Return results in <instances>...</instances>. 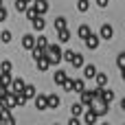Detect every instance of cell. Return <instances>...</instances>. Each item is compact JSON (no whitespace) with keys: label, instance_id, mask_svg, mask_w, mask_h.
<instances>
[{"label":"cell","instance_id":"obj_41","mask_svg":"<svg viewBox=\"0 0 125 125\" xmlns=\"http://www.w3.org/2000/svg\"><path fill=\"white\" fill-rule=\"evenodd\" d=\"M0 4H2V0H0Z\"/></svg>","mask_w":125,"mask_h":125},{"label":"cell","instance_id":"obj_22","mask_svg":"<svg viewBox=\"0 0 125 125\" xmlns=\"http://www.w3.org/2000/svg\"><path fill=\"white\" fill-rule=\"evenodd\" d=\"M83 108H86V105H83L81 101H79V103H73V105H70V112H73V116H79V114L83 112Z\"/></svg>","mask_w":125,"mask_h":125},{"label":"cell","instance_id":"obj_5","mask_svg":"<svg viewBox=\"0 0 125 125\" xmlns=\"http://www.w3.org/2000/svg\"><path fill=\"white\" fill-rule=\"evenodd\" d=\"M35 108L37 110H48V94H35Z\"/></svg>","mask_w":125,"mask_h":125},{"label":"cell","instance_id":"obj_38","mask_svg":"<svg viewBox=\"0 0 125 125\" xmlns=\"http://www.w3.org/2000/svg\"><path fill=\"white\" fill-rule=\"evenodd\" d=\"M94 2H97V7H101V9H103V7H108V2H110V0H94Z\"/></svg>","mask_w":125,"mask_h":125},{"label":"cell","instance_id":"obj_15","mask_svg":"<svg viewBox=\"0 0 125 125\" xmlns=\"http://www.w3.org/2000/svg\"><path fill=\"white\" fill-rule=\"evenodd\" d=\"M90 33H92V31H90V26H88V24H81V26L77 29V35H79L81 40H86V37H88Z\"/></svg>","mask_w":125,"mask_h":125},{"label":"cell","instance_id":"obj_32","mask_svg":"<svg viewBox=\"0 0 125 125\" xmlns=\"http://www.w3.org/2000/svg\"><path fill=\"white\" fill-rule=\"evenodd\" d=\"M24 13H26V18H29V20H33V18L37 15V9H35V7H26V11H24Z\"/></svg>","mask_w":125,"mask_h":125},{"label":"cell","instance_id":"obj_4","mask_svg":"<svg viewBox=\"0 0 125 125\" xmlns=\"http://www.w3.org/2000/svg\"><path fill=\"white\" fill-rule=\"evenodd\" d=\"M83 42H86V46H88L90 51H94V48L99 46V42H101V35H94V33H90V35H88Z\"/></svg>","mask_w":125,"mask_h":125},{"label":"cell","instance_id":"obj_40","mask_svg":"<svg viewBox=\"0 0 125 125\" xmlns=\"http://www.w3.org/2000/svg\"><path fill=\"white\" fill-rule=\"evenodd\" d=\"M123 81H125V68H123Z\"/></svg>","mask_w":125,"mask_h":125},{"label":"cell","instance_id":"obj_34","mask_svg":"<svg viewBox=\"0 0 125 125\" xmlns=\"http://www.w3.org/2000/svg\"><path fill=\"white\" fill-rule=\"evenodd\" d=\"M7 94H9V88L0 83V101H4V99H7Z\"/></svg>","mask_w":125,"mask_h":125},{"label":"cell","instance_id":"obj_37","mask_svg":"<svg viewBox=\"0 0 125 125\" xmlns=\"http://www.w3.org/2000/svg\"><path fill=\"white\" fill-rule=\"evenodd\" d=\"M2 20H7V9L0 4V22H2Z\"/></svg>","mask_w":125,"mask_h":125},{"label":"cell","instance_id":"obj_12","mask_svg":"<svg viewBox=\"0 0 125 125\" xmlns=\"http://www.w3.org/2000/svg\"><path fill=\"white\" fill-rule=\"evenodd\" d=\"M99 97H101L103 101H108V103L114 101V92H112V90H105V88H99Z\"/></svg>","mask_w":125,"mask_h":125},{"label":"cell","instance_id":"obj_16","mask_svg":"<svg viewBox=\"0 0 125 125\" xmlns=\"http://www.w3.org/2000/svg\"><path fill=\"white\" fill-rule=\"evenodd\" d=\"M94 81H97V86H99V88H105V83H108V75L97 73V75H94Z\"/></svg>","mask_w":125,"mask_h":125},{"label":"cell","instance_id":"obj_9","mask_svg":"<svg viewBox=\"0 0 125 125\" xmlns=\"http://www.w3.org/2000/svg\"><path fill=\"white\" fill-rule=\"evenodd\" d=\"M35 64H37V70H40V73H44V70H48V68L53 66V64H51V59H48L46 55H44V57H40Z\"/></svg>","mask_w":125,"mask_h":125},{"label":"cell","instance_id":"obj_18","mask_svg":"<svg viewBox=\"0 0 125 125\" xmlns=\"http://www.w3.org/2000/svg\"><path fill=\"white\" fill-rule=\"evenodd\" d=\"M11 81H13V79H11V73H7V70H2V73H0V83L9 88V86H11Z\"/></svg>","mask_w":125,"mask_h":125},{"label":"cell","instance_id":"obj_35","mask_svg":"<svg viewBox=\"0 0 125 125\" xmlns=\"http://www.w3.org/2000/svg\"><path fill=\"white\" fill-rule=\"evenodd\" d=\"M116 64H119V68H121V70L125 68V53H121V55L116 57Z\"/></svg>","mask_w":125,"mask_h":125},{"label":"cell","instance_id":"obj_3","mask_svg":"<svg viewBox=\"0 0 125 125\" xmlns=\"http://www.w3.org/2000/svg\"><path fill=\"white\" fill-rule=\"evenodd\" d=\"M2 103H4V112H11L13 108H18V97H15V92L9 90V94H7V99H4Z\"/></svg>","mask_w":125,"mask_h":125},{"label":"cell","instance_id":"obj_7","mask_svg":"<svg viewBox=\"0 0 125 125\" xmlns=\"http://www.w3.org/2000/svg\"><path fill=\"white\" fill-rule=\"evenodd\" d=\"M99 35H101V40H112V35H114L112 24H103V26H101V31H99Z\"/></svg>","mask_w":125,"mask_h":125},{"label":"cell","instance_id":"obj_27","mask_svg":"<svg viewBox=\"0 0 125 125\" xmlns=\"http://www.w3.org/2000/svg\"><path fill=\"white\" fill-rule=\"evenodd\" d=\"M35 46H40V48H44V51H46V48H48L46 37H44V35H42V37H35Z\"/></svg>","mask_w":125,"mask_h":125},{"label":"cell","instance_id":"obj_31","mask_svg":"<svg viewBox=\"0 0 125 125\" xmlns=\"http://www.w3.org/2000/svg\"><path fill=\"white\" fill-rule=\"evenodd\" d=\"M11 68H13V64H11L9 59H2V62H0V70H7V73H11Z\"/></svg>","mask_w":125,"mask_h":125},{"label":"cell","instance_id":"obj_17","mask_svg":"<svg viewBox=\"0 0 125 125\" xmlns=\"http://www.w3.org/2000/svg\"><path fill=\"white\" fill-rule=\"evenodd\" d=\"M22 92H24V97H26V99H35V94H37L35 86H31V83H29V86H24V90H22Z\"/></svg>","mask_w":125,"mask_h":125},{"label":"cell","instance_id":"obj_13","mask_svg":"<svg viewBox=\"0 0 125 125\" xmlns=\"http://www.w3.org/2000/svg\"><path fill=\"white\" fill-rule=\"evenodd\" d=\"M33 7L37 9V13H42V15H44V13L48 11V0H35V2H33Z\"/></svg>","mask_w":125,"mask_h":125},{"label":"cell","instance_id":"obj_28","mask_svg":"<svg viewBox=\"0 0 125 125\" xmlns=\"http://www.w3.org/2000/svg\"><path fill=\"white\" fill-rule=\"evenodd\" d=\"M70 64H73L75 68H81V66H83V55H79V53H77V55H75V59H73Z\"/></svg>","mask_w":125,"mask_h":125},{"label":"cell","instance_id":"obj_39","mask_svg":"<svg viewBox=\"0 0 125 125\" xmlns=\"http://www.w3.org/2000/svg\"><path fill=\"white\" fill-rule=\"evenodd\" d=\"M121 110H125V97L121 99Z\"/></svg>","mask_w":125,"mask_h":125},{"label":"cell","instance_id":"obj_29","mask_svg":"<svg viewBox=\"0 0 125 125\" xmlns=\"http://www.w3.org/2000/svg\"><path fill=\"white\" fill-rule=\"evenodd\" d=\"M26 7H29V2H26V0H15V9H18L20 13H24V11H26Z\"/></svg>","mask_w":125,"mask_h":125},{"label":"cell","instance_id":"obj_26","mask_svg":"<svg viewBox=\"0 0 125 125\" xmlns=\"http://www.w3.org/2000/svg\"><path fill=\"white\" fill-rule=\"evenodd\" d=\"M77 9H79L81 13H86V11L90 9V0H79V2H77Z\"/></svg>","mask_w":125,"mask_h":125},{"label":"cell","instance_id":"obj_14","mask_svg":"<svg viewBox=\"0 0 125 125\" xmlns=\"http://www.w3.org/2000/svg\"><path fill=\"white\" fill-rule=\"evenodd\" d=\"M97 119H99V114L92 110V108H88V112H86V116H83V121L88 125H92V123H97Z\"/></svg>","mask_w":125,"mask_h":125},{"label":"cell","instance_id":"obj_19","mask_svg":"<svg viewBox=\"0 0 125 125\" xmlns=\"http://www.w3.org/2000/svg\"><path fill=\"white\" fill-rule=\"evenodd\" d=\"M0 125H13L11 112H2V114H0Z\"/></svg>","mask_w":125,"mask_h":125},{"label":"cell","instance_id":"obj_25","mask_svg":"<svg viewBox=\"0 0 125 125\" xmlns=\"http://www.w3.org/2000/svg\"><path fill=\"white\" fill-rule=\"evenodd\" d=\"M81 90H86V83H83V79H75L73 92H81Z\"/></svg>","mask_w":125,"mask_h":125},{"label":"cell","instance_id":"obj_1","mask_svg":"<svg viewBox=\"0 0 125 125\" xmlns=\"http://www.w3.org/2000/svg\"><path fill=\"white\" fill-rule=\"evenodd\" d=\"M62 55H64V51H62L57 44H48V48H46V57L51 59V64H59V62H62Z\"/></svg>","mask_w":125,"mask_h":125},{"label":"cell","instance_id":"obj_10","mask_svg":"<svg viewBox=\"0 0 125 125\" xmlns=\"http://www.w3.org/2000/svg\"><path fill=\"white\" fill-rule=\"evenodd\" d=\"M97 75V68L92 64H83V79H94Z\"/></svg>","mask_w":125,"mask_h":125},{"label":"cell","instance_id":"obj_20","mask_svg":"<svg viewBox=\"0 0 125 125\" xmlns=\"http://www.w3.org/2000/svg\"><path fill=\"white\" fill-rule=\"evenodd\" d=\"M53 79H55V83H57V86H62L68 77H66V73H64V70H57V73L53 75Z\"/></svg>","mask_w":125,"mask_h":125},{"label":"cell","instance_id":"obj_8","mask_svg":"<svg viewBox=\"0 0 125 125\" xmlns=\"http://www.w3.org/2000/svg\"><path fill=\"white\" fill-rule=\"evenodd\" d=\"M35 46V37L31 35V33H26V35H22V48H26V51H31Z\"/></svg>","mask_w":125,"mask_h":125},{"label":"cell","instance_id":"obj_6","mask_svg":"<svg viewBox=\"0 0 125 125\" xmlns=\"http://www.w3.org/2000/svg\"><path fill=\"white\" fill-rule=\"evenodd\" d=\"M31 22H33V29H35V31H44V26H46V20H44V15H42V13H37Z\"/></svg>","mask_w":125,"mask_h":125},{"label":"cell","instance_id":"obj_30","mask_svg":"<svg viewBox=\"0 0 125 125\" xmlns=\"http://www.w3.org/2000/svg\"><path fill=\"white\" fill-rule=\"evenodd\" d=\"M75 55H77V53H75V51H64V55H62V59H66V62H68V64H70V62H73V59H75Z\"/></svg>","mask_w":125,"mask_h":125},{"label":"cell","instance_id":"obj_23","mask_svg":"<svg viewBox=\"0 0 125 125\" xmlns=\"http://www.w3.org/2000/svg\"><path fill=\"white\" fill-rule=\"evenodd\" d=\"M53 24H55V29H57V31H62V29H66V18H62V15H57Z\"/></svg>","mask_w":125,"mask_h":125},{"label":"cell","instance_id":"obj_33","mask_svg":"<svg viewBox=\"0 0 125 125\" xmlns=\"http://www.w3.org/2000/svg\"><path fill=\"white\" fill-rule=\"evenodd\" d=\"M0 40H2L4 44H9V42H11V31H2V33H0Z\"/></svg>","mask_w":125,"mask_h":125},{"label":"cell","instance_id":"obj_2","mask_svg":"<svg viewBox=\"0 0 125 125\" xmlns=\"http://www.w3.org/2000/svg\"><path fill=\"white\" fill-rule=\"evenodd\" d=\"M88 108H92V110H94L99 116H103V114H108V108H110V103H108V101H103L101 97H97V99H94V101H92Z\"/></svg>","mask_w":125,"mask_h":125},{"label":"cell","instance_id":"obj_21","mask_svg":"<svg viewBox=\"0 0 125 125\" xmlns=\"http://www.w3.org/2000/svg\"><path fill=\"white\" fill-rule=\"evenodd\" d=\"M59 108V97L57 94H48V110H55Z\"/></svg>","mask_w":125,"mask_h":125},{"label":"cell","instance_id":"obj_36","mask_svg":"<svg viewBox=\"0 0 125 125\" xmlns=\"http://www.w3.org/2000/svg\"><path fill=\"white\" fill-rule=\"evenodd\" d=\"M15 97H18V105H24V103H26V101H29V99H26V97H24V92H18V94H15Z\"/></svg>","mask_w":125,"mask_h":125},{"label":"cell","instance_id":"obj_11","mask_svg":"<svg viewBox=\"0 0 125 125\" xmlns=\"http://www.w3.org/2000/svg\"><path fill=\"white\" fill-rule=\"evenodd\" d=\"M9 90H11V92H15V94H18V92H22V90H24V79H13V81H11V86H9Z\"/></svg>","mask_w":125,"mask_h":125},{"label":"cell","instance_id":"obj_24","mask_svg":"<svg viewBox=\"0 0 125 125\" xmlns=\"http://www.w3.org/2000/svg\"><path fill=\"white\" fill-rule=\"evenodd\" d=\"M57 33H59V42H62V44H66V42L70 40V31H68V29H62V31H57Z\"/></svg>","mask_w":125,"mask_h":125},{"label":"cell","instance_id":"obj_42","mask_svg":"<svg viewBox=\"0 0 125 125\" xmlns=\"http://www.w3.org/2000/svg\"><path fill=\"white\" fill-rule=\"evenodd\" d=\"M26 2H31V0H26Z\"/></svg>","mask_w":125,"mask_h":125}]
</instances>
